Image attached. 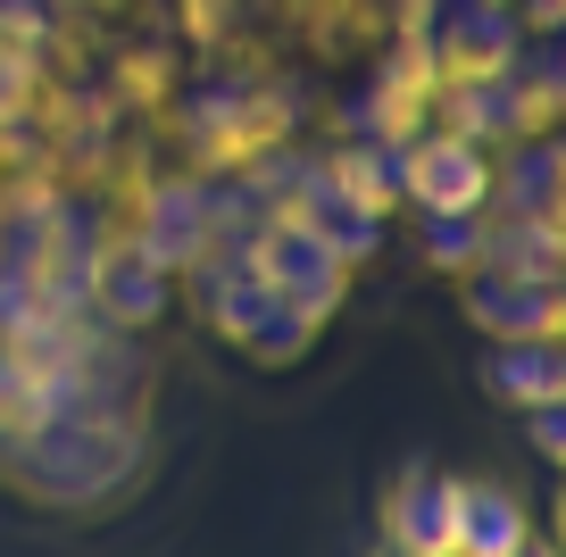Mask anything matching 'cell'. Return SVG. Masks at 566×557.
<instances>
[{"label": "cell", "instance_id": "obj_9", "mask_svg": "<svg viewBox=\"0 0 566 557\" xmlns=\"http://www.w3.org/2000/svg\"><path fill=\"white\" fill-rule=\"evenodd\" d=\"M424 516H433V466H400V474H391V491H384V507H375V524H384V549L417 557Z\"/></svg>", "mask_w": 566, "mask_h": 557}, {"label": "cell", "instance_id": "obj_8", "mask_svg": "<svg viewBox=\"0 0 566 557\" xmlns=\"http://www.w3.org/2000/svg\"><path fill=\"white\" fill-rule=\"evenodd\" d=\"M483 391H492L516 424L525 417H558V400H566L558 349H492V358H483Z\"/></svg>", "mask_w": 566, "mask_h": 557}, {"label": "cell", "instance_id": "obj_4", "mask_svg": "<svg viewBox=\"0 0 566 557\" xmlns=\"http://www.w3.org/2000/svg\"><path fill=\"white\" fill-rule=\"evenodd\" d=\"M433 101H442V75L424 42H391L367 67V101H358V134L375 150H408L417 134H433Z\"/></svg>", "mask_w": 566, "mask_h": 557}, {"label": "cell", "instance_id": "obj_5", "mask_svg": "<svg viewBox=\"0 0 566 557\" xmlns=\"http://www.w3.org/2000/svg\"><path fill=\"white\" fill-rule=\"evenodd\" d=\"M459 316H467L492 349H558V341H566V299H558V283L475 275V283H459Z\"/></svg>", "mask_w": 566, "mask_h": 557}, {"label": "cell", "instance_id": "obj_12", "mask_svg": "<svg viewBox=\"0 0 566 557\" xmlns=\"http://www.w3.org/2000/svg\"><path fill=\"white\" fill-rule=\"evenodd\" d=\"M367 557H400V549H384V540H375V549H367Z\"/></svg>", "mask_w": 566, "mask_h": 557}, {"label": "cell", "instance_id": "obj_6", "mask_svg": "<svg viewBox=\"0 0 566 557\" xmlns=\"http://www.w3.org/2000/svg\"><path fill=\"white\" fill-rule=\"evenodd\" d=\"M424 51H433L442 92H500L516 67H525L516 25H509V18H483V9H442V18H433V34H424Z\"/></svg>", "mask_w": 566, "mask_h": 557}, {"label": "cell", "instance_id": "obj_7", "mask_svg": "<svg viewBox=\"0 0 566 557\" xmlns=\"http://www.w3.org/2000/svg\"><path fill=\"white\" fill-rule=\"evenodd\" d=\"M558 117H566L558 59H525V67L500 84V141H509V150H558Z\"/></svg>", "mask_w": 566, "mask_h": 557}, {"label": "cell", "instance_id": "obj_3", "mask_svg": "<svg viewBox=\"0 0 566 557\" xmlns=\"http://www.w3.org/2000/svg\"><path fill=\"white\" fill-rule=\"evenodd\" d=\"M101 101L117 108V125H159L167 108L192 101V59L176 51L167 34H117L101 59Z\"/></svg>", "mask_w": 566, "mask_h": 557}, {"label": "cell", "instance_id": "obj_1", "mask_svg": "<svg viewBox=\"0 0 566 557\" xmlns=\"http://www.w3.org/2000/svg\"><path fill=\"white\" fill-rule=\"evenodd\" d=\"M391 183H400V209H417L424 225H459L492 200V158L475 141L417 134L408 150H391Z\"/></svg>", "mask_w": 566, "mask_h": 557}, {"label": "cell", "instance_id": "obj_11", "mask_svg": "<svg viewBox=\"0 0 566 557\" xmlns=\"http://www.w3.org/2000/svg\"><path fill=\"white\" fill-rule=\"evenodd\" d=\"M525 441H533V458H549V466H558V450H566L558 417H525Z\"/></svg>", "mask_w": 566, "mask_h": 557}, {"label": "cell", "instance_id": "obj_2", "mask_svg": "<svg viewBox=\"0 0 566 557\" xmlns=\"http://www.w3.org/2000/svg\"><path fill=\"white\" fill-rule=\"evenodd\" d=\"M176 308V283L159 275V259L142 242H84V316L117 341L150 333L159 316Z\"/></svg>", "mask_w": 566, "mask_h": 557}, {"label": "cell", "instance_id": "obj_10", "mask_svg": "<svg viewBox=\"0 0 566 557\" xmlns=\"http://www.w3.org/2000/svg\"><path fill=\"white\" fill-rule=\"evenodd\" d=\"M242 18H250V0H167V25H159V34L176 42L184 59H200V51H217Z\"/></svg>", "mask_w": 566, "mask_h": 557}]
</instances>
